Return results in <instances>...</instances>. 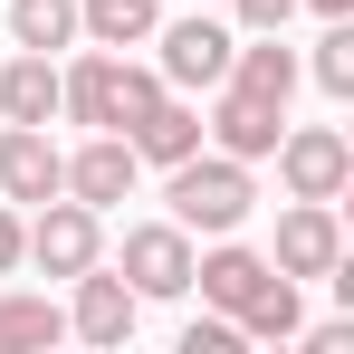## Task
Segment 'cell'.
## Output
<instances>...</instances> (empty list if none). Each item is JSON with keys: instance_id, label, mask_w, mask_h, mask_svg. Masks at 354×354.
<instances>
[{"instance_id": "cell-1", "label": "cell", "mask_w": 354, "mask_h": 354, "mask_svg": "<svg viewBox=\"0 0 354 354\" xmlns=\"http://www.w3.org/2000/svg\"><path fill=\"white\" fill-rule=\"evenodd\" d=\"M153 96H163V77L144 58H124V48H86V58L58 67V115L86 124V134H124Z\"/></svg>"}, {"instance_id": "cell-2", "label": "cell", "mask_w": 354, "mask_h": 354, "mask_svg": "<svg viewBox=\"0 0 354 354\" xmlns=\"http://www.w3.org/2000/svg\"><path fill=\"white\" fill-rule=\"evenodd\" d=\"M163 201H173V221L192 239H221V230H239L249 211H259V173L239 163V153H182V163H163Z\"/></svg>"}, {"instance_id": "cell-3", "label": "cell", "mask_w": 354, "mask_h": 354, "mask_svg": "<svg viewBox=\"0 0 354 354\" xmlns=\"http://www.w3.org/2000/svg\"><path fill=\"white\" fill-rule=\"evenodd\" d=\"M153 77L173 86V96H201V86H221L230 77V48H239V29L230 19H211V0H192L182 19H153Z\"/></svg>"}, {"instance_id": "cell-4", "label": "cell", "mask_w": 354, "mask_h": 354, "mask_svg": "<svg viewBox=\"0 0 354 354\" xmlns=\"http://www.w3.org/2000/svg\"><path fill=\"white\" fill-rule=\"evenodd\" d=\"M268 163H278V182H288V201H345V182H354V144L335 134V124H278Z\"/></svg>"}, {"instance_id": "cell-5", "label": "cell", "mask_w": 354, "mask_h": 354, "mask_svg": "<svg viewBox=\"0 0 354 354\" xmlns=\"http://www.w3.org/2000/svg\"><path fill=\"white\" fill-rule=\"evenodd\" d=\"M106 259V211H86V201H67L48 192L39 211H29V259L19 268H48V278H77V268H96Z\"/></svg>"}, {"instance_id": "cell-6", "label": "cell", "mask_w": 354, "mask_h": 354, "mask_svg": "<svg viewBox=\"0 0 354 354\" xmlns=\"http://www.w3.org/2000/svg\"><path fill=\"white\" fill-rule=\"evenodd\" d=\"M115 278L134 297H192V230L182 221H134L115 249Z\"/></svg>"}, {"instance_id": "cell-7", "label": "cell", "mask_w": 354, "mask_h": 354, "mask_svg": "<svg viewBox=\"0 0 354 354\" xmlns=\"http://www.w3.org/2000/svg\"><path fill=\"white\" fill-rule=\"evenodd\" d=\"M268 268H278V278H335V268H345V221H335V201H288Z\"/></svg>"}, {"instance_id": "cell-8", "label": "cell", "mask_w": 354, "mask_h": 354, "mask_svg": "<svg viewBox=\"0 0 354 354\" xmlns=\"http://www.w3.org/2000/svg\"><path fill=\"white\" fill-rule=\"evenodd\" d=\"M268 278H278V268H268V249H249L239 230H221L211 249H192V288H201V306H221L230 326H239V306L268 288Z\"/></svg>"}, {"instance_id": "cell-9", "label": "cell", "mask_w": 354, "mask_h": 354, "mask_svg": "<svg viewBox=\"0 0 354 354\" xmlns=\"http://www.w3.org/2000/svg\"><path fill=\"white\" fill-rule=\"evenodd\" d=\"M134 316H144V297L124 288L106 259H96V268H77V297H67V335H77V345H124V335H134Z\"/></svg>"}, {"instance_id": "cell-10", "label": "cell", "mask_w": 354, "mask_h": 354, "mask_svg": "<svg viewBox=\"0 0 354 354\" xmlns=\"http://www.w3.org/2000/svg\"><path fill=\"white\" fill-rule=\"evenodd\" d=\"M278 124H288V106H278V96H249V86H211V115H201V134H211L221 153H239V163H268Z\"/></svg>"}, {"instance_id": "cell-11", "label": "cell", "mask_w": 354, "mask_h": 354, "mask_svg": "<svg viewBox=\"0 0 354 354\" xmlns=\"http://www.w3.org/2000/svg\"><path fill=\"white\" fill-rule=\"evenodd\" d=\"M134 182H144V163H134V144L124 134H86L77 153H67V201H86V211H115V201H134Z\"/></svg>"}, {"instance_id": "cell-12", "label": "cell", "mask_w": 354, "mask_h": 354, "mask_svg": "<svg viewBox=\"0 0 354 354\" xmlns=\"http://www.w3.org/2000/svg\"><path fill=\"white\" fill-rule=\"evenodd\" d=\"M58 182H67V153L48 144V124H0V201L39 211Z\"/></svg>"}, {"instance_id": "cell-13", "label": "cell", "mask_w": 354, "mask_h": 354, "mask_svg": "<svg viewBox=\"0 0 354 354\" xmlns=\"http://www.w3.org/2000/svg\"><path fill=\"white\" fill-rule=\"evenodd\" d=\"M124 144H134V163H182V153H201V106L163 86L144 115L124 124Z\"/></svg>"}, {"instance_id": "cell-14", "label": "cell", "mask_w": 354, "mask_h": 354, "mask_svg": "<svg viewBox=\"0 0 354 354\" xmlns=\"http://www.w3.org/2000/svg\"><path fill=\"white\" fill-rule=\"evenodd\" d=\"M48 115H58V58L10 48L0 58V124H48Z\"/></svg>"}, {"instance_id": "cell-15", "label": "cell", "mask_w": 354, "mask_h": 354, "mask_svg": "<svg viewBox=\"0 0 354 354\" xmlns=\"http://www.w3.org/2000/svg\"><path fill=\"white\" fill-rule=\"evenodd\" d=\"M58 335H67V306H58V297L0 288V354H48Z\"/></svg>"}, {"instance_id": "cell-16", "label": "cell", "mask_w": 354, "mask_h": 354, "mask_svg": "<svg viewBox=\"0 0 354 354\" xmlns=\"http://www.w3.org/2000/svg\"><path fill=\"white\" fill-rule=\"evenodd\" d=\"M86 29H77V0H10V48H39V58H58L77 48Z\"/></svg>"}, {"instance_id": "cell-17", "label": "cell", "mask_w": 354, "mask_h": 354, "mask_svg": "<svg viewBox=\"0 0 354 354\" xmlns=\"http://www.w3.org/2000/svg\"><path fill=\"white\" fill-rule=\"evenodd\" d=\"M153 19H163V0H77V29L96 48H144Z\"/></svg>"}, {"instance_id": "cell-18", "label": "cell", "mask_w": 354, "mask_h": 354, "mask_svg": "<svg viewBox=\"0 0 354 354\" xmlns=\"http://www.w3.org/2000/svg\"><path fill=\"white\" fill-rule=\"evenodd\" d=\"M297 326H306V306H297V278H268V288L239 306V335H249V345H288Z\"/></svg>"}, {"instance_id": "cell-19", "label": "cell", "mask_w": 354, "mask_h": 354, "mask_svg": "<svg viewBox=\"0 0 354 354\" xmlns=\"http://www.w3.org/2000/svg\"><path fill=\"white\" fill-rule=\"evenodd\" d=\"M297 77H316L326 96H354V19H326L316 58H297Z\"/></svg>"}, {"instance_id": "cell-20", "label": "cell", "mask_w": 354, "mask_h": 354, "mask_svg": "<svg viewBox=\"0 0 354 354\" xmlns=\"http://www.w3.org/2000/svg\"><path fill=\"white\" fill-rule=\"evenodd\" d=\"M239 345H249V335H239V326H230V316H221V306L182 326V354H239Z\"/></svg>"}, {"instance_id": "cell-21", "label": "cell", "mask_w": 354, "mask_h": 354, "mask_svg": "<svg viewBox=\"0 0 354 354\" xmlns=\"http://www.w3.org/2000/svg\"><path fill=\"white\" fill-rule=\"evenodd\" d=\"M29 259V221H19V201H0V278Z\"/></svg>"}, {"instance_id": "cell-22", "label": "cell", "mask_w": 354, "mask_h": 354, "mask_svg": "<svg viewBox=\"0 0 354 354\" xmlns=\"http://www.w3.org/2000/svg\"><path fill=\"white\" fill-rule=\"evenodd\" d=\"M230 19H239V29H288L297 0H230Z\"/></svg>"}, {"instance_id": "cell-23", "label": "cell", "mask_w": 354, "mask_h": 354, "mask_svg": "<svg viewBox=\"0 0 354 354\" xmlns=\"http://www.w3.org/2000/svg\"><path fill=\"white\" fill-rule=\"evenodd\" d=\"M306 335V354H345L354 345V316H326V326H297Z\"/></svg>"}, {"instance_id": "cell-24", "label": "cell", "mask_w": 354, "mask_h": 354, "mask_svg": "<svg viewBox=\"0 0 354 354\" xmlns=\"http://www.w3.org/2000/svg\"><path fill=\"white\" fill-rule=\"evenodd\" d=\"M297 10H316V19H354V0H297Z\"/></svg>"}]
</instances>
